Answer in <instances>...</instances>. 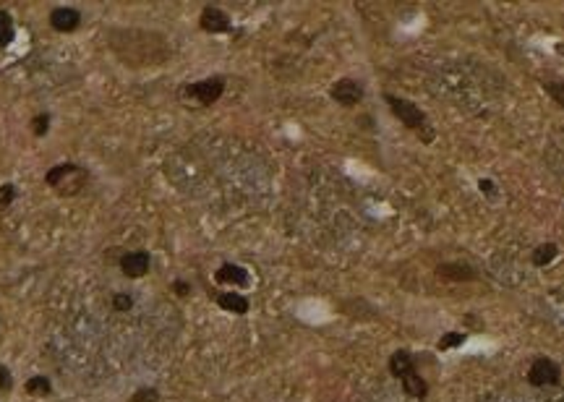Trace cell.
<instances>
[{"mask_svg": "<svg viewBox=\"0 0 564 402\" xmlns=\"http://www.w3.org/2000/svg\"><path fill=\"white\" fill-rule=\"evenodd\" d=\"M384 102L389 105V110H392V115H395L397 121L421 139V144H434V139H436L434 126L428 123V115L423 113L416 102H411V99H405V97H397V94H389V91L384 94Z\"/></svg>", "mask_w": 564, "mask_h": 402, "instance_id": "6da1fadb", "label": "cell"}, {"mask_svg": "<svg viewBox=\"0 0 564 402\" xmlns=\"http://www.w3.org/2000/svg\"><path fill=\"white\" fill-rule=\"evenodd\" d=\"M45 183L58 196H76L89 183V170L84 165H76V162H61V165H53L47 170Z\"/></svg>", "mask_w": 564, "mask_h": 402, "instance_id": "7a4b0ae2", "label": "cell"}, {"mask_svg": "<svg viewBox=\"0 0 564 402\" xmlns=\"http://www.w3.org/2000/svg\"><path fill=\"white\" fill-rule=\"evenodd\" d=\"M181 97L191 99V102H198V105H214L220 102V97L225 94V76H209V79H198V81H191L186 86H181L178 91Z\"/></svg>", "mask_w": 564, "mask_h": 402, "instance_id": "3957f363", "label": "cell"}, {"mask_svg": "<svg viewBox=\"0 0 564 402\" xmlns=\"http://www.w3.org/2000/svg\"><path fill=\"white\" fill-rule=\"evenodd\" d=\"M559 381H562V368L554 358H535L528 368V384L530 387H557Z\"/></svg>", "mask_w": 564, "mask_h": 402, "instance_id": "277c9868", "label": "cell"}, {"mask_svg": "<svg viewBox=\"0 0 564 402\" xmlns=\"http://www.w3.org/2000/svg\"><path fill=\"white\" fill-rule=\"evenodd\" d=\"M329 97L335 99L337 105L343 107H356L363 102V97H366V89H363V84L358 81V79H337L332 86H329Z\"/></svg>", "mask_w": 564, "mask_h": 402, "instance_id": "5b68a950", "label": "cell"}, {"mask_svg": "<svg viewBox=\"0 0 564 402\" xmlns=\"http://www.w3.org/2000/svg\"><path fill=\"white\" fill-rule=\"evenodd\" d=\"M118 266H121L123 277H129V280H141V277H146L149 269H152V256H149V251H129V253H123L121 256Z\"/></svg>", "mask_w": 564, "mask_h": 402, "instance_id": "8992f818", "label": "cell"}, {"mask_svg": "<svg viewBox=\"0 0 564 402\" xmlns=\"http://www.w3.org/2000/svg\"><path fill=\"white\" fill-rule=\"evenodd\" d=\"M198 29L206 34H228L233 31V21L220 6H204L198 16Z\"/></svg>", "mask_w": 564, "mask_h": 402, "instance_id": "52a82bcc", "label": "cell"}, {"mask_svg": "<svg viewBox=\"0 0 564 402\" xmlns=\"http://www.w3.org/2000/svg\"><path fill=\"white\" fill-rule=\"evenodd\" d=\"M214 282L217 285H228V288H248L251 285V274H248L246 266L225 261V264L214 269Z\"/></svg>", "mask_w": 564, "mask_h": 402, "instance_id": "ba28073f", "label": "cell"}, {"mask_svg": "<svg viewBox=\"0 0 564 402\" xmlns=\"http://www.w3.org/2000/svg\"><path fill=\"white\" fill-rule=\"evenodd\" d=\"M436 277L444 282H475L480 274L478 269H473L470 264H463V261H444L436 266Z\"/></svg>", "mask_w": 564, "mask_h": 402, "instance_id": "9c48e42d", "label": "cell"}, {"mask_svg": "<svg viewBox=\"0 0 564 402\" xmlns=\"http://www.w3.org/2000/svg\"><path fill=\"white\" fill-rule=\"evenodd\" d=\"M50 26L58 34H71V31H76L81 26V14L71 6H58L50 11Z\"/></svg>", "mask_w": 564, "mask_h": 402, "instance_id": "30bf717a", "label": "cell"}, {"mask_svg": "<svg viewBox=\"0 0 564 402\" xmlns=\"http://www.w3.org/2000/svg\"><path fill=\"white\" fill-rule=\"evenodd\" d=\"M214 303L220 306L222 311L236 313V316H246V313L251 311V301L243 293H238V290H222V293H217Z\"/></svg>", "mask_w": 564, "mask_h": 402, "instance_id": "8fae6325", "label": "cell"}, {"mask_svg": "<svg viewBox=\"0 0 564 402\" xmlns=\"http://www.w3.org/2000/svg\"><path fill=\"white\" fill-rule=\"evenodd\" d=\"M387 368H389V373H392L397 381L403 379V376H408L411 371H418V368H416V356H413L411 350H405V348L395 350V353L389 356Z\"/></svg>", "mask_w": 564, "mask_h": 402, "instance_id": "7c38bea8", "label": "cell"}, {"mask_svg": "<svg viewBox=\"0 0 564 402\" xmlns=\"http://www.w3.org/2000/svg\"><path fill=\"white\" fill-rule=\"evenodd\" d=\"M400 384H403V392L408 397H413V400H426L428 381L423 379L418 371H411L408 376H403V379H400Z\"/></svg>", "mask_w": 564, "mask_h": 402, "instance_id": "4fadbf2b", "label": "cell"}, {"mask_svg": "<svg viewBox=\"0 0 564 402\" xmlns=\"http://www.w3.org/2000/svg\"><path fill=\"white\" fill-rule=\"evenodd\" d=\"M557 256H559L557 243H551V241L538 243V246L533 248V253H530V264H533L535 269H546V266H549Z\"/></svg>", "mask_w": 564, "mask_h": 402, "instance_id": "5bb4252c", "label": "cell"}, {"mask_svg": "<svg viewBox=\"0 0 564 402\" xmlns=\"http://www.w3.org/2000/svg\"><path fill=\"white\" fill-rule=\"evenodd\" d=\"M24 392L29 397H50L53 395V381L45 373H34V376L24 381Z\"/></svg>", "mask_w": 564, "mask_h": 402, "instance_id": "9a60e30c", "label": "cell"}, {"mask_svg": "<svg viewBox=\"0 0 564 402\" xmlns=\"http://www.w3.org/2000/svg\"><path fill=\"white\" fill-rule=\"evenodd\" d=\"M16 39V24L14 16L8 11H0V50H6L11 42Z\"/></svg>", "mask_w": 564, "mask_h": 402, "instance_id": "2e32d148", "label": "cell"}, {"mask_svg": "<svg viewBox=\"0 0 564 402\" xmlns=\"http://www.w3.org/2000/svg\"><path fill=\"white\" fill-rule=\"evenodd\" d=\"M465 340H468L465 332H444L442 337H439V342H436V350H439V353H447V350L463 348Z\"/></svg>", "mask_w": 564, "mask_h": 402, "instance_id": "e0dca14e", "label": "cell"}, {"mask_svg": "<svg viewBox=\"0 0 564 402\" xmlns=\"http://www.w3.org/2000/svg\"><path fill=\"white\" fill-rule=\"evenodd\" d=\"M541 86H543V91L564 110V79H549V81H541Z\"/></svg>", "mask_w": 564, "mask_h": 402, "instance_id": "ac0fdd59", "label": "cell"}, {"mask_svg": "<svg viewBox=\"0 0 564 402\" xmlns=\"http://www.w3.org/2000/svg\"><path fill=\"white\" fill-rule=\"evenodd\" d=\"M50 123H53V118H50V113H39V115H34L31 118V134L37 139H42V136H47V131H50Z\"/></svg>", "mask_w": 564, "mask_h": 402, "instance_id": "d6986e66", "label": "cell"}, {"mask_svg": "<svg viewBox=\"0 0 564 402\" xmlns=\"http://www.w3.org/2000/svg\"><path fill=\"white\" fill-rule=\"evenodd\" d=\"M110 306H113V311H118V313H129V311H134V296H131V293H115V296L110 298Z\"/></svg>", "mask_w": 564, "mask_h": 402, "instance_id": "ffe728a7", "label": "cell"}, {"mask_svg": "<svg viewBox=\"0 0 564 402\" xmlns=\"http://www.w3.org/2000/svg\"><path fill=\"white\" fill-rule=\"evenodd\" d=\"M16 196H19V191H16V183H0V212L14 204Z\"/></svg>", "mask_w": 564, "mask_h": 402, "instance_id": "44dd1931", "label": "cell"}, {"mask_svg": "<svg viewBox=\"0 0 564 402\" xmlns=\"http://www.w3.org/2000/svg\"><path fill=\"white\" fill-rule=\"evenodd\" d=\"M131 402H160V392L154 387H139L131 395Z\"/></svg>", "mask_w": 564, "mask_h": 402, "instance_id": "7402d4cb", "label": "cell"}, {"mask_svg": "<svg viewBox=\"0 0 564 402\" xmlns=\"http://www.w3.org/2000/svg\"><path fill=\"white\" fill-rule=\"evenodd\" d=\"M11 389H14V373L8 371V366L0 363V392H3V395H8Z\"/></svg>", "mask_w": 564, "mask_h": 402, "instance_id": "603a6c76", "label": "cell"}, {"mask_svg": "<svg viewBox=\"0 0 564 402\" xmlns=\"http://www.w3.org/2000/svg\"><path fill=\"white\" fill-rule=\"evenodd\" d=\"M478 191L483 194V196H488V199H496V194H499V189H496V183L491 181V178H480Z\"/></svg>", "mask_w": 564, "mask_h": 402, "instance_id": "cb8c5ba5", "label": "cell"}, {"mask_svg": "<svg viewBox=\"0 0 564 402\" xmlns=\"http://www.w3.org/2000/svg\"><path fill=\"white\" fill-rule=\"evenodd\" d=\"M170 290L176 293L178 298H188L191 296V282H186V280H173L170 282Z\"/></svg>", "mask_w": 564, "mask_h": 402, "instance_id": "d4e9b609", "label": "cell"}]
</instances>
